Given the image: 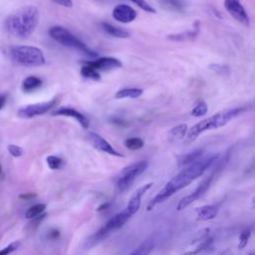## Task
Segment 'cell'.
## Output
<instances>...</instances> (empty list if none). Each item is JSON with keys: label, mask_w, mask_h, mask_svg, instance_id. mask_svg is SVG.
Segmentation results:
<instances>
[{"label": "cell", "mask_w": 255, "mask_h": 255, "mask_svg": "<svg viewBox=\"0 0 255 255\" xmlns=\"http://www.w3.org/2000/svg\"><path fill=\"white\" fill-rule=\"evenodd\" d=\"M245 111L244 108H229L225 109L223 111H220L211 117L204 119L198 123H196L194 126L190 128L189 130H187L186 133V142H192L194 141L199 134L206 130L210 129H216L223 126H225L228 122L239 116Z\"/></svg>", "instance_id": "cell-3"}, {"label": "cell", "mask_w": 255, "mask_h": 255, "mask_svg": "<svg viewBox=\"0 0 255 255\" xmlns=\"http://www.w3.org/2000/svg\"><path fill=\"white\" fill-rule=\"evenodd\" d=\"M2 173V167H1V165H0V174Z\"/></svg>", "instance_id": "cell-42"}, {"label": "cell", "mask_w": 255, "mask_h": 255, "mask_svg": "<svg viewBox=\"0 0 255 255\" xmlns=\"http://www.w3.org/2000/svg\"><path fill=\"white\" fill-rule=\"evenodd\" d=\"M81 74L86 79H91V80H95V81H99L101 79V75H100L99 71H97L96 69H94L93 67H91L87 64L82 67Z\"/></svg>", "instance_id": "cell-23"}, {"label": "cell", "mask_w": 255, "mask_h": 255, "mask_svg": "<svg viewBox=\"0 0 255 255\" xmlns=\"http://www.w3.org/2000/svg\"><path fill=\"white\" fill-rule=\"evenodd\" d=\"M53 116H64V117H70V118H74L75 120H77V122L84 128H88L89 125H90V120L82 113L78 112L77 110H75L72 107H61L58 108L57 110H55L52 113Z\"/></svg>", "instance_id": "cell-14"}, {"label": "cell", "mask_w": 255, "mask_h": 255, "mask_svg": "<svg viewBox=\"0 0 255 255\" xmlns=\"http://www.w3.org/2000/svg\"><path fill=\"white\" fill-rule=\"evenodd\" d=\"M20 245H21L20 241H14L8 244L7 246H5L4 248H2L0 250V255H10L11 253L15 252L20 247Z\"/></svg>", "instance_id": "cell-29"}, {"label": "cell", "mask_w": 255, "mask_h": 255, "mask_svg": "<svg viewBox=\"0 0 255 255\" xmlns=\"http://www.w3.org/2000/svg\"><path fill=\"white\" fill-rule=\"evenodd\" d=\"M6 104V96L4 94H0V110L5 107Z\"/></svg>", "instance_id": "cell-37"}, {"label": "cell", "mask_w": 255, "mask_h": 255, "mask_svg": "<svg viewBox=\"0 0 255 255\" xmlns=\"http://www.w3.org/2000/svg\"><path fill=\"white\" fill-rule=\"evenodd\" d=\"M113 17L115 20L127 24L135 20L137 13L132 7L127 4H119L113 10Z\"/></svg>", "instance_id": "cell-12"}, {"label": "cell", "mask_w": 255, "mask_h": 255, "mask_svg": "<svg viewBox=\"0 0 255 255\" xmlns=\"http://www.w3.org/2000/svg\"><path fill=\"white\" fill-rule=\"evenodd\" d=\"M208 111V107L207 104L204 101H200L199 103H197V105L192 109L191 111V116L193 117H202L204 115H206Z\"/></svg>", "instance_id": "cell-25"}, {"label": "cell", "mask_w": 255, "mask_h": 255, "mask_svg": "<svg viewBox=\"0 0 255 255\" xmlns=\"http://www.w3.org/2000/svg\"><path fill=\"white\" fill-rule=\"evenodd\" d=\"M217 158H218V154L210 155L206 157H200L196 161L187 165L177 175L172 177L165 184V186L149 201L146 207V210L147 211L151 210L156 204L165 201L172 194H174L178 190L190 184L193 180H195L200 175H202L204 171L216 161Z\"/></svg>", "instance_id": "cell-1"}, {"label": "cell", "mask_w": 255, "mask_h": 255, "mask_svg": "<svg viewBox=\"0 0 255 255\" xmlns=\"http://www.w3.org/2000/svg\"><path fill=\"white\" fill-rule=\"evenodd\" d=\"M129 255H141V254H140V253H139V252H137V251H136V250H134V251H133V252H132V253H130V254H129Z\"/></svg>", "instance_id": "cell-40"}, {"label": "cell", "mask_w": 255, "mask_h": 255, "mask_svg": "<svg viewBox=\"0 0 255 255\" xmlns=\"http://www.w3.org/2000/svg\"><path fill=\"white\" fill-rule=\"evenodd\" d=\"M46 209V204L44 203H39V204H35L30 206L26 212H25V218L27 219H34L36 217H38L39 215H41Z\"/></svg>", "instance_id": "cell-22"}, {"label": "cell", "mask_w": 255, "mask_h": 255, "mask_svg": "<svg viewBox=\"0 0 255 255\" xmlns=\"http://www.w3.org/2000/svg\"><path fill=\"white\" fill-rule=\"evenodd\" d=\"M209 231H210L209 228H203V229L199 230V231L196 233V235L194 236L193 240H192L190 243H191V244H194V243L201 242L202 240L206 239V238L208 237V235H209Z\"/></svg>", "instance_id": "cell-32"}, {"label": "cell", "mask_w": 255, "mask_h": 255, "mask_svg": "<svg viewBox=\"0 0 255 255\" xmlns=\"http://www.w3.org/2000/svg\"><path fill=\"white\" fill-rule=\"evenodd\" d=\"M250 235H251V231L249 229H245L243 230L240 235H239V244H238V249H243L248 241H249V238H250Z\"/></svg>", "instance_id": "cell-30"}, {"label": "cell", "mask_w": 255, "mask_h": 255, "mask_svg": "<svg viewBox=\"0 0 255 255\" xmlns=\"http://www.w3.org/2000/svg\"><path fill=\"white\" fill-rule=\"evenodd\" d=\"M7 150L9 152V154L12 155L13 157H20L23 154V148L17 144H13V143L8 144Z\"/></svg>", "instance_id": "cell-31"}, {"label": "cell", "mask_w": 255, "mask_h": 255, "mask_svg": "<svg viewBox=\"0 0 255 255\" xmlns=\"http://www.w3.org/2000/svg\"><path fill=\"white\" fill-rule=\"evenodd\" d=\"M187 133V125L181 124L174 128H172L168 131V139L170 141H178L184 137V135Z\"/></svg>", "instance_id": "cell-20"}, {"label": "cell", "mask_w": 255, "mask_h": 255, "mask_svg": "<svg viewBox=\"0 0 255 255\" xmlns=\"http://www.w3.org/2000/svg\"><path fill=\"white\" fill-rule=\"evenodd\" d=\"M109 206H110V203H109V202H105V203L101 204V205L97 208V211H103V210L109 208Z\"/></svg>", "instance_id": "cell-38"}, {"label": "cell", "mask_w": 255, "mask_h": 255, "mask_svg": "<svg viewBox=\"0 0 255 255\" xmlns=\"http://www.w3.org/2000/svg\"><path fill=\"white\" fill-rule=\"evenodd\" d=\"M198 33V29L196 28L195 30L192 31H187L184 33H180V34H176V35H170L168 36L169 39L171 40H176V41H182V40H186V39H191L193 37H195Z\"/></svg>", "instance_id": "cell-27"}, {"label": "cell", "mask_w": 255, "mask_h": 255, "mask_svg": "<svg viewBox=\"0 0 255 255\" xmlns=\"http://www.w3.org/2000/svg\"><path fill=\"white\" fill-rule=\"evenodd\" d=\"M181 255H198V253H197V251L194 249V250H191V251L184 252V253H182Z\"/></svg>", "instance_id": "cell-39"}, {"label": "cell", "mask_w": 255, "mask_h": 255, "mask_svg": "<svg viewBox=\"0 0 255 255\" xmlns=\"http://www.w3.org/2000/svg\"><path fill=\"white\" fill-rule=\"evenodd\" d=\"M42 86V80L37 76H28L22 82V91L25 93H30Z\"/></svg>", "instance_id": "cell-17"}, {"label": "cell", "mask_w": 255, "mask_h": 255, "mask_svg": "<svg viewBox=\"0 0 255 255\" xmlns=\"http://www.w3.org/2000/svg\"><path fill=\"white\" fill-rule=\"evenodd\" d=\"M221 255H232V254H229V253H227V252H224V253H222Z\"/></svg>", "instance_id": "cell-41"}, {"label": "cell", "mask_w": 255, "mask_h": 255, "mask_svg": "<svg viewBox=\"0 0 255 255\" xmlns=\"http://www.w3.org/2000/svg\"><path fill=\"white\" fill-rule=\"evenodd\" d=\"M102 26L104 28V30L111 36L113 37H116V38H128L129 37V32L123 29V28H120V27H117L115 25H112L110 23H107V22H104L102 23Z\"/></svg>", "instance_id": "cell-19"}, {"label": "cell", "mask_w": 255, "mask_h": 255, "mask_svg": "<svg viewBox=\"0 0 255 255\" xmlns=\"http://www.w3.org/2000/svg\"><path fill=\"white\" fill-rule=\"evenodd\" d=\"M152 184H153L152 182H148V183L144 184L143 186L139 187L138 189H136V190L132 193V195L130 196L129 201H128V206L126 207V209H127L131 215L135 214V213L138 211V209H139V207H140V201H141L142 195H143L149 188H151Z\"/></svg>", "instance_id": "cell-15"}, {"label": "cell", "mask_w": 255, "mask_h": 255, "mask_svg": "<svg viewBox=\"0 0 255 255\" xmlns=\"http://www.w3.org/2000/svg\"><path fill=\"white\" fill-rule=\"evenodd\" d=\"M143 145H144V141L140 137L132 136L125 140V146L130 150L140 149L141 147H143Z\"/></svg>", "instance_id": "cell-24"}, {"label": "cell", "mask_w": 255, "mask_h": 255, "mask_svg": "<svg viewBox=\"0 0 255 255\" xmlns=\"http://www.w3.org/2000/svg\"><path fill=\"white\" fill-rule=\"evenodd\" d=\"M37 195L35 193H25V194H20L19 197L22 199H32L34 197H36Z\"/></svg>", "instance_id": "cell-36"}, {"label": "cell", "mask_w": 255, "mask_h": 255, "mask_svg": "<svg viewBox=\"0 0 255 255\" xmlns=\"http://www.w3.org/2000/svg\"><path fill=\"white\" fill-rule=\"evenodd\" d=\"M53 2L64 6V7H72L73 6V0H52Z\"/></svg>", "instance_id": "cell-35"}, {"label": "cell", "mask_w": 255, "mask_h": 255, "mask_svg": "<svg viewBox=\"0 0 255 255\" xmlns=\"http://www.w3.org/2000/svg\"><path fill=\"white\" fill-rule=\"evenodd\" d=\"M88 140L96 149H99L103 152H106V153L114 155V156H120V157L124 156V154H122L121 152L116 150L107 139H105L103 136H101L100 134H98L94 131H90L88 133Z\"/></svg>", "instance_id": "cell-11"}, {"label": "cell", "mask_w": 255, "mask_h": 255, "mask_svg": "<svg viewBox=\"0 0 255 255\" xmlns=\"http://www.w3.org/2000/svg\"><path fill=\"white\" fill-rule=\"evenodd\" d=\"M131 2H133L135 5H137L140 9L149 12V13H155V9L153 7H151L145 0H130Z\"/></svg>", "instance_id": "cell-33"}, {"label": "cell", "mask_w": 255, "mask_h": 255, "mask_svg": "<svg viewBox=\"0 0 255 255\" xmlns=\"http://www.w3.org/2000/svg\"><path fill=\"white\" fill-rule=\"evenodd\" d=\"M143 91L138 88H126L122 89L117 92L116 98L117 99H126V98H130V99H135L138 98L142 95Z\"/></svg>", "instance_id": "cell-21"}, {"label": "cell", "mask_w": 255, "mask_h": 255, "mask_svg": "<svg viewBox=\"0 0 255 255\" xmlns=\"http://www.w3.org/2000/svg\"><path fill=\"white\" fill-rule=\"evenodd\" d=\"M148 166V162L146 160H140L135 163H132L130 165L126 166L119 174L118 180H117V187L120 192L126 191L128 189L134 179L141 174Z\"/></svg>", "instance_id": "cell-7"}, {"label": "cell", "mask_w": 255, "mask_h": 255, "mask_svg": "<svg viewBox=\"0 0 255 255\" xmlns=\"http://www.w3.org/2000/svg\"><path fill=\"white\" fill-rule=\"evenodd\" d=\"M202 153H203L202 149H195V150L190 151L188 153L182 154L177 159L178 165L179 166H187V165L191 164L192 162L196 161L197 159H199L201 157Z\"/></svg>", "instance_id": "cell-18"}, {"label": "cell", "mask_w": 255, "mask_h": 255, "mask_svg": "<svg viewBox=\"0 0 255 255\" xmlns=\"http://www.w3.org/2000/svg\"><path fill=\"white\" fill-rule=\"evenodd\" d=\"M40 20V13L36 6L26 5L10 13L4 22L7 32L18 38L27 39L36 30Z\"/></svg>", "instance_id": "cell-2"}, {"label": "cell", "mask_w": 255, "mask_h": 255, "mask_svg": "<svg viewBox=\"0 0 255 255\" xmlns=\"http://www.w3.org/2000/svg\"><path fill=\"white\" fill-rule=\"evenodd\" d=\"M218 209L214 205H204L196 209V217L198 220L207 221L216 217Z\"/></svg>", "instance_id": "cell-16"}, {"label": "cell", "mask_w": 255, "mask_h": 255, "mask_svg": "<svg viewBox=\"0 0 255 255\" xmlns=\"http://www.w3.org/2000/svg\"><path fill=\"white\" fill-rule=\"evenodd\" d=\"M87 65L93 67L97 71H112L115 69H119L123 67V63L114 57H103L98 58L93 62H87Z\"/></svg>", "instance_id": "cell-13"}, {"label": "cell", "mask_w": 255, "mask_h": 255, "mask_svg": "<svg viewBox=\"0 0 255 255\" xmlns=\"http://www.w3.org/2000/svg\"><path fill=\"white\" fill-rule=\"evenodd\" d=\"M248 255H254V253H253V252H251V253H249Z\"/></svg>", "instance_id": "cell-43"}, {"label": "cell", "mask_w": 255, "mask_h": 255, "mask_svg": "<svg viewBox=\"0 0 255 255\" xmlns=\"http://www.w3.org/2000/svg\"><path fill=\"white\" fill-rule=\"evenodd\" d=\"M224 7L235 20L245 26H249V16L240 0H224Z\"/></svg>", "instance_id": "cell-10"}, {"label": "cell", "mask_w": 255, "mask_h": 255, "mask_svg": "<svg viewBox=\"0 0 255 255\" xmlns=\"http://www.w3.org/2000/svg\"><path fill=\"white\" fill-rule=\"evenodd\" d=\"M8 54L15 63L24 67H39L45 64V56L42 50L34 46H11Z\"/></svg>", "instance_id": "cell-4"}, {"label": "cell", "mask_w": 255, "mask_h": 255, "mask_svg": "<svg viewBox=\"0 0 255 255\" xmlns=\"http://www.w3.org/2000/svg\"><path fill=\"white\" fill-rule=\"evenodd\" d=\"M212 179H213V175H209L208 177H206L197 187L196 189L189 195H186L184 196L183 198H181L179 200V202L177 203L176 205V210L177 211H180V210H183L184 208H186L188 205H190L192 202H194L195 200L199 199L209 188L211 182H212Z\"/></svg>", "instance_id": "cell-9"}, {"label": "cell", "mask_w": 255, "mask_h": 255, "mask_svg": "<svg viewBox=\"0 0 255 255\" xmlns=\"http://www.w3.org/2000/svg\"><path fill=\"white\" fill-rule=\"evenodd\" d=\"M48 238L51 239V240H56L60 237V231L57 230V229H51L48 234H47Z\"/></svg>", "instance_id": "cell-34"}, {"label": "cell", "mask_w": 255, "mask_h": 255, "mask_svg": "<svg viewBox=\"0 0 255 255\" xmlns=\"http://www.w3.org/2000/svg\"><path fill=\"white\" fill-rule=\"evenodd\" d=\"M213 241H214V240H213V238H211V237H207L206 239L202 240V241L198 244V246L195 248V250L197 251L198 255H199V254H202V253H205L206 251H208V249H210V248L212 247Z\"/></svg>", "instance_id": "cell-28"}, {"label": "cell", "mask_w": 255, "mask_h": 255, "mask_svg": "<svg viewBox=\"0 0 255 255\" xmlns=\"http://www.w3.org/2000/svg\"><path fill=\"white\" fill-rule=\"evenodd\" d=\"M50 37L56 42L63 46L76 49L85 55L95 58L98 56L97 52L88 47L83 41H81L77 36L71 33L67 28L63 26H53L49 29Z\"/></svg>", "instance_id": "cell-5"}, {"label": "cell", "mask_w": 255, "mask_h": 255, "mask_svg": "<svg viewBox=\"0 0 255 255\" xmlns=\"http://www.w3.org/2000/svg\"><path fill=\"white\" fill-rule=\"evenodd\" d=\"M56 104H57V99H52L47 102L26 105L21 107L18 110L17 116L21 119H32L38 116H42L47 112H49L52 108H54Z\"/></svg>", "instance_id": "cell-8"}, {"label": "cell", "mask_w": 255, "mask_h": 255, "mask_svg": "<svg viewBox=\"0 0 255 255\" xmlns=\"http://www.w3.org/2000/svg\"><path fill=\"white\" fill-rule=\"evenodd\" d=\"M132 215L125 208L122 212L116 214L114 217H112L110 220L106 222V224L101 227L91 238H90V244L95 245L99 243L100 241L107 238L112 232L116 231L117 229H120L123 227L131 217Z\"/></svg>", "instance_id": "cell-6"}, {"label": "cell", "mask_w": 255, "mask_h": 255, "mask_svg": "<svg viewBox=\"0 0 255 255\" xmlns=\"http://www.w3.org/2000/svg\"><path fill=\"white\" fill-rule=\"evenodd\" d=\"M46 161H47V164H48L49 168L53 169V170L59 169L63 165V159L61 157H59V156H56V155H49V156H47Z\"/></svg>", "instance_id": "cell-26"}]
</instances>
